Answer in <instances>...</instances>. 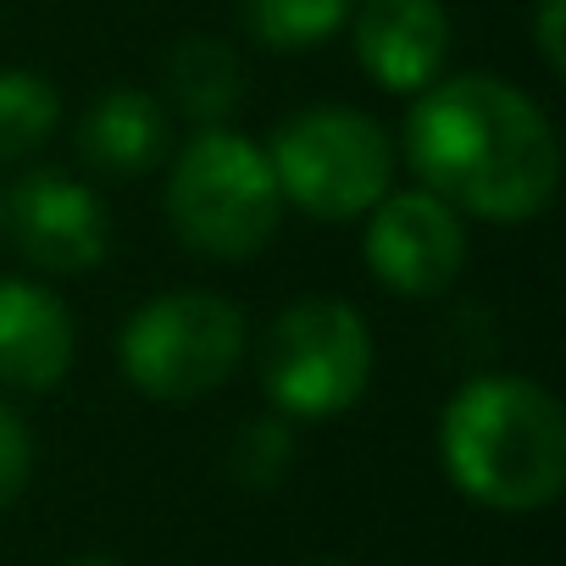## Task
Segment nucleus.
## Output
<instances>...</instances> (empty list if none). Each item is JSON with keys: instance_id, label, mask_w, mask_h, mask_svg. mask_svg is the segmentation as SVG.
I'll return each mask as SVG.
<instances>
[{"instance_id": "1", "label": "nucleus", "mask_w": 566, "mask_h": 566, "mask_svg": "<svg viewBox=\"0 0 566 566\" xmlns=\"http://www.w3.org/2000/svg\"><path fill=\"white\" fill-rule=\"evenodd\" d=\"M406 161L428 195L478 222H533L560 184V139L533 95L494 73L433 78L406 117Z\"/></svg>"}, {"instance_id": "2", "label": "nucleus", "mask_w": 566, "mask_h": 566, "mask_svg": "<svg viewBox=\"0 0 566 566\" xmlns=\"http://www.w3.org/2000/svg\"><path fill=\"white\" fill-rule=\"evenodd\" d=\"M439 461L483 511H544L566 489V411L522 373H478L444 400Z\"/></svg>"}, {"instance_id": "3", "label": "nucleus", "mask_w": 566, "mask_h": 566, "mask_svg": "<svg viewBox=\"0 0 566 566\" xmlns=\"http://www.w3.org/2000/svg\"><path fill=\"white\" fill-rule=\"evenodd\" d=\"M283 217V195L272 161L255 139L228 123L195 128L167 172V222L172 233L211 261H250L272 244Z\"/></svg>"}, {"instance_id": "4", "label": "nucleus", "mask_w": 566, "mask_h": 566, "mask_svg": "<svg viewBox=\"0 0 566 566\" xmlns=\"http://www.w3.org/2000/svg\"><path fill=\"white\" fill-rule=\"evenodd\" d=\"M261 395L283 422L345 417L373 384V328L350 301H290L261 334Z\"/></svg>"}, {"instance_id": "5", "label": "nucleus", "mask_w": 566, "mask_h": 566, "mask_svg": "<svg viewBox=\"0 0 566 566\" xmlns=\"http://www.w3.org/2000/svg\"><path fill=\"white\" fill-rule=\"evenodd\" d=\"M261 150L283 206H301L317 222H356L395 184V145L384 123L356 106H306L283 117Z\"/></svg>"}, {"instance_id": "6", "label": "nucleus", "mask_w": 566, "mask_h": 566, "mask_svg": "<svg viewBox=\"0 0 566 566\" xmlns=\"http://www.w3.org/2000/svg\"><path fill=\"white\" fill-rule=\"evenodd\" d=\"M250 345V323L228 295L211 290H167L150 295L117 334L123 378L161 406H189L222 389Z\"/></svg>"}, {"instance_id": "7", "label": "nucleus", "mask_w": 566, "mask_h": 566, "mask_svg": "<svg viewBox=\"0 0 566 566\" xmlns=\"http://www.w3.org/2000/svg\"><path fill=\"white\" fill-rule=\"evenodd\" d=\"M361 255L389 295L433 301L467 266V222L428 189H389L367 211Z\"/></svg>"}, {"instance_id": "8", "label": "nucleus", "mask_w": 566, "mask_h": 566, "mask_svg": "<svg viewBox=\"0 0 566 566\" xmlns=\"http://www.w3.org/2000/svg\"><path fill=\"white\" fill-rule=\"evenodd\" d=\"M0 222L12 228L23 261H34L51 277L95 272L112 250L106 200L56 167H34L12 184V195H0Z\"/></svg>"}, {"instance_id": "9", "label": "nucleus", "mask_w": 566, "mask_h": 566, "mask_svg": "<svg viewBox=\"0 0 566 566\" xmlns=\"http://www.w3.org/2000/svg\"><path fill=\"white\" fill-rule=\"evenodd\" d=\"M350 45L361 73L389 95H422L444 78L450 56V12L444 0H356Z\"/></svg>"}, {"instance_id": "10", "label": "nucleus", "mask_w": 566, "mask_h": 566, "mask_svg": "<svg viewBox=\"0 0 566 566\" xmlns=\"http://www.w3.org/2000/svg\"><path fill=\"white\" fill-rule=\"evenodd\" d=\"M78 328L40 277H0V389L45 395L73 373Z\"/></svg>"}, {"instance_id": "11", "label": "nucleus", "mask_w": 566, "mask_h": 566, "mask_svg": "<svg viewBox=\"0 0 566 566\" xmlns=\"http://www.w3.org/2000/svg\"><path fill=\"white\" fill-rule=\"evenodd\" d=\"M172 123L150 90H106L78 117V156L101 178H145L167 161Z\"/></svg>"}, {"instance_id": "12", "label": "nucleus", "mask_w": 566, "mask_h": 566, "mask_svg": "<svg viewBox=\"0 0 566 566\" xmlns=\"http://www.w3.org/2000/svg\"><path fill=\"white\" fill-rule=\"evenodd\" d=\"M161 78H167V101L195 123V128H217L233 117L239 106V56L233 45L222 40H206V34H189L167 51L161 62Z\"/></svg>"}, {"instance_id": "13", "label": "nucleus", "mask_w": 566, "mask_h": 566, "mask_svg": "<svg viewBox=\"0 0 566 566\" xmlns=\"http://www.w3.org/2000/svg\"><path fill=\"white\" fill-rule=\"evenodd\" d=\"M62 128V95L29 67H0V161H29Z\"/></svg>"}, {"instance_id": "14", "label": "nucleus", "mask_w": 566, "mask_h": 566, "mask_svg": "<svg viewBox=\"0 0 566 566\" xmlns=\"http://www.w3.org/2000/svg\"><path fill=\"white\" fill-rule=\"evenodd\" d=\"M356 12V0H244V23L266 51H317Z\"/></svg>"}, {"instance_id": "15", "label": "nucleus", "mask_w": 566, "mask_h": 566, "mask_svg": "<svg viewBox=\"0 0 566 566\" xmlns=\"http://www.w3.org/2000/svg\"><path fill=\"white\" fill-rule=\"evenodd\" d=\"M290 472H295V428L290 422H283L277 411L239 422V433L228 444V478L244 494H272Z\"/></svg>"}, {"instance_id": "16", "label": "nucleus", "mask_w": 566, "mask_h": 566, "mask_svg": "<svg viewBox=\"0 0 566 566\" xmlns=\"http://www.w3.org/2000/svg\"><path fill=\"white\" fill-rule=\"evenodd\" d=\"M29 478H34V433L7 400H0V511L23 500Z\"/></svg>"}, {"instance_id": "17", "label": "nucleus", "mask_w": 566, "mask_h": 566, "mask_svg": "<svg viewBox=\"0 0 566 566\" xmlns=\"http://www.w3.org/2000/svg\"><path fill=\"white\" fill-rule=\"evenodd\" d=\"M560 18H566V0H533V40H538V56H544V67L555 78L566 73V29H560Z\"/></svg>"}, {"instance_id": "18", "label": "nucleus", "mask_w": 566, "mask_h": 566, "mask_svg": "<svg viewBox=\"0 0 566 566\" xmlns=\"http://www.w3.org/2000/svg\"><path fill=\"white\" fill-rule=\"evenodd\" d=\"M67 566H123V560H112V555H78V560H67Z\"/></svg>"}, {"instance_id": "19", "label": "nucleus", "mask_w": 566, "mask_h": 566, "mask_svg": "<svg viewBox=\"0 0 566 566\" xmlns=\"http://www.w3.org/2000/svg\"><path fill=\"white\" fill-rule=\"evenodd\" d=\"M312 566H345V560H312Z\"/></svg>"}]
</instances>
